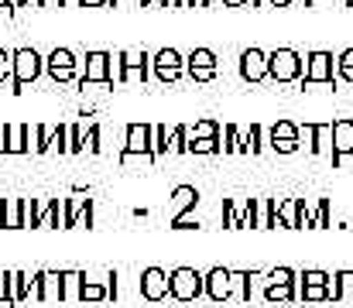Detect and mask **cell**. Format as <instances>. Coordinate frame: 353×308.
Returning a JSON list of instances; mask_svg holds the SVG:
<instances>
[{
    "label": "cell",
    "instance_id": "obj_28",
    "mask_svg": "<svg viewBox=\"0 0 353 308\" xmlns=\"http://www.w3.org/2000/svg\"><path fill=\"white\" fill-rule=\"evenodd\" d=\"M299 134H302L299 123H292V120H278V123L268 130V144H271V141H299Z\"/></svg>",
    "mask_w": 353,
    "mask_h": 308
},
{
    "label": "cell",
    "instance_id": "obj_43",
    "mask_svg": "<svg viewBox=\"0 0 353 308\" xmlns=\"http://www.w3.org/2000/svg\"><path fill=\"white\" fill-rule=\"evenodd\" d=\"M154 154H168V127L165 123H154Z\"/></svg>",
    "mask_w": 353,
    "mask_h": 308
},
{
    "label": "cell",
    "instance_id": "obj_30",
    "mask_svg": "<svg viewBox=\"0 0 353 308\" xmlns=\"http://www.w3.org/2000/svg\"><path fill=\"white\" fill-rule=\"evenodd\" d=\"M168 154H189V127H175L168 137Z\"/></svg>",
    "mask_w": 353,
    "mask_h": 308
},
{
    "label": "cell",
    "instance_id": "obj_38",
    "mask_svg": "<svg viewBox=\"0 0 353 308\" xmlns=\"http://www.w3.org/2000/svg\"><path fill=\"white\" fill-rule=\"evenodd\" d=\"M0 302L14 308V271H0Z\"/></svg>",
    "mask_w": 353,
    "mask_h": 308
},
{
    "label": "cell",
    "instance_id": "obj_31",
    "mask_svg": "<svg viewBox=\"0 0 353 308\" xmlns=\"http://www.w3.org/2000/svg\"><path fill=\"white\" fill-rule=\"evenodd\" d=\"M203 137H220V123L216 120H199L196 127H189V141H203Z\"/></svg>",
    "mask_w": 353,
    "mask_h": 308
},
{
    "label": "cell",
    "instance_id": "obj_17",
    "mask_svg": "<svg viewBox=\"0 0 353 308\" xmlns=\"http://www.w3.org/2000/svg\"><path fill=\"white\" fill-rule=\"evenodd\" d=\"M141 298H144V302H161V298H168V274H165L161 267L141 271Z\"/></svg>",
    "mask_w": 353,
    "mask_h": 308
},
{
    "label": "cell",
    "instance_id": "obj_20",
    "mask_svg": "<svg viewBox=\"0 0 353 308\" xmlns=\"http://www.w3.org/2000/svg\"><path fill=\"white\" fill-rule=\"evenodd\" d=\"M196 203H199V192H196L192 185H179V189L172 192V212H168V219H172V223L185 219V212L196 209Z\"/></svg>",
    "mask_w": 353,
    "mask_h": 308
},
{
    "label": "cell",
    "instance_id": "obj_44",
    "mask_svg": "<svg viewBox=\"0 0 353 308\" xmlns=\"http://www.w3.org/2000/svg\"><path fill=\"white\" fill-rule=\"evenodd\" d=\"M333 281V274H326V271H302L299 274V285H330Z\"/></svg>",
    "mask_w": 353,
    "mask_h": 308
},
{
    "label": "cell",
    "instance_id": "obj_18",
    "mask_svg": "<svg viewBox=\"0 0 353 308\" xmlns=\"http://www.w3.org/2000/svg\"><path fill=\"white\" fill-rule=\"evenodd\" d=\"M302 130L309 134V151L316 158H333V144H326V137H333V123H302Z\"/></svg>",
    "mask_w": 353,
    "mask_h": 308
},
{
    "label": "cell",
    "instance_id": "obj_42",
    "mask_svg": "<svg viewBox=\"0 0 353 308\" xmlns=\"http://www.w3.org/2000/svg\"><path fill=\"white\" fill-rule=\"evenodd\" d=\"M83 127L79 123H69V154H83Z\"/></svg>",
    "mask_w": 353,
    "mask_h": 308
},
{
    "label": "cell",
    "instance_id": "obj_10",
    "mask_svg": "<svg viewBox=\"0 0 353 308\" xmlns=\"http://www.w3.org/2000/svg\"><path fill=\"white\" fill-rule=\"evenodd\" d=\"M31 298L34 302H65V271H38Z\"/></svg>",
    "mask_w": 353,
    "mask_h": 308
},
{
    "label": "cell",
    "instance_id": "obj_53",
    "mask_svg": "<svg viewBox=\"0 0 353 308\" xmlns=\"http://www.w3.org/2000/svg\"><path fill=\"white\" fill-rule=\"evenodd\" d=\"M38 7H62V0H34Z\"/></svg>",
    "mask_w": 353,
    "mask_h": 308
},
{
    "label": "cell",
    "instance_id": "obj_19",
    "mask_svg": "<svg viewBox=\"0 0 353 308\" xmlns=\"http://www.w3.org/2000/svg\"><path fill=\"white\" fill-rule=\"evenodd\" d=\"M305 199H285V203H278V219H281V226L285 229H302L305 226Z\"/></svg>",
    "mask_w": 353,
    "mask_h": 308
},
{
    "label": "cell",
    "instance_id": "obj_29",
    "mask_svg": "<svg viewBox=\"0 0 353 308\" xmlns=\"http://www.w3.org/2000/svg\"><path fill=\"white\" fill-rule=\"evenodd\" d=\"M31 288H34V278L24 274V271H14V308L21 305L24 298H31Z\"/></svg>",
    "mask_w": 353,
    "mask_h": 308
},
{
    "label": "cell",
    "instance_id": "obj_21",
    "mask_svg": "<svg viewBox=\"0 0 353 308\" xmlns=\"http://www.w3.org/2000/svg\"><path fill=\"white\" fill-rule=\"evenodd\" d=\"M326 291H330V302H353V271H336Z\"/></svg>",
    "mask_w": 353,
    "mask_h": 308
},
{
    "label": "cell",
    "instance_id": "obj_41",
    "mask_svg": "<svg viewBox=\"0 0 353 308\" xmlns=\"http://www.w3.org/2000/svg\"><path fill=\"white\" fill-rule=\"evenodd\" d=\"M3 83H14V52L0 48V86Z\"/></svg>",
    "mask_w": 353,
    "mask_h": 308
},
{
    "label": "cell",
    "instance_id": "obj_36",
    "mask_svg": "<svg viewBox=\"0 0 353 308\" xmlns=\"http://www.w3.org/2000/svg\"><path fill=\"white\" fill-rule=\"evenodd\" d=\"M83 288V271H65V302H79Z\"/></svg>",
    "mask_w": 353,
    "mask_h": 308
},
{
    "label": "cell",
    "instance_id": "obj_16",
    "mask_svg": "<svg viewBox=\"0 0 353 308\" xmlns=\"http://www.w3.org/2000/svg\"><path fill=\"white\" fill-rule=\"evenodd\" d=\"M230 295H234V271L230 267H213L206 274V298L216 302V305H223Z\"/></svg>",
    "mask_w": 353,
    "mask_h": 308
},
{
    "label": "cell",
    "instance_id": "obj_24",
    "mask_svg": "<svg viewBox=\"0 0 353 308\" xmlns=\"http://www.w3.org/2000/svg\"><path fill=\"white\" fill-rule=\"evenodd\" d=\"M278 199H257V229H278Z\"/></svg>",
    "mask_w": 353,
    "mask_h": 308
},
{
    "label": "cell",
    "instance_id": "obj_45",
    "mask_svg": "<svg viewBox=\"0 0 353 308\" xmlns=\"http://www.w3.org/2000/svg\"><path fill=\"white\" fill-rule=\"evenodd\" d=\"M268 147H271L274 154H295V151H299L302 144H299V141H271Z\"/></svg>",
    "mask_w": 353,
    "mask_h": 308
},
{
    "label": "cell",
    "instance_id": "obj_3",
    "mask_svg": "<svg viewBox=\"0 0 353 308\" xmlns=\"http://www.w3.org/2000/svg\"><path fill=\"white\" fill-rule=\"evenodd\" d=\"M168 295L175 302H196L206 295V274H199L196 267H175L168 274Z\"/></svg>",
    "mask_w": 353,
    "mask_h": 308
},
{
    "label": "cell",
    "instance_id": "obj_60",
    "mask_svg": "<svg viewBox=\"0 0 353 308\" xmlns=\"http://www.w3.org/2000/svg\"><path fill=\"white\" fill-rule=\"evenodd\" d=\"M343 3H347V7H353V0H343Z\"/></svg>",
    "mask_w": 353,
    "mask_h": 308
},
{
    "label": "cell",
    "instance_id": "obj_55",
    "mask_svg": "<svg viewBox=\"0 0 353 308\" xmlns=\"http://www.w3.org/2000/svg\"><path fill=\"white\" fill-rule=\"evenodd\" d=\"M227 7H243V3H250V0H223Z\"/></svg>",
    "mask_w": 353,
    "mask_h": 308
},
{
    "label": "cell",
    "instance_id": "obj_11",
    "mask_svg": "<svg viewBox=\"0 0 353 308\" xmlns=\"http://www.w3.org/2000/svg\"><path fill=\"white\" fill-rule=\"evenodd\" d=\"M76 55H72V48H52L48 52V59H45V72H48V79L52 83H72L76 79Z\"/></svg>",
    "mask_w": 353,
    "mask_h": 308
},
{
    "label": "cell",
    "instance_id": "obj_52",
    "mask_svg": "<svg viewBox=\"0 0 353 308\" xmlns=\"http://www.w3.org/2000/svg\"><path fill=\"white\" fill-rule=\"evenodd\" d=\"M0 229H7V199H0Z\"/></svg>",
    "mask_w": 353,
    "mask_h": 308
},
{
    "label": "cell",
    "instance_id": "obj_39",
    "mask_svg": "<svg viewBox=\"0 0 353 308\" xmlns=\"http://www.w3.org/2000/svg\"><path fill=\"white\" fill-rule=\"evenodd\" d=\"M83 151H90V154H103V144H100V123H93V127L83 134Z\"/></svg>",
    "mask_w": 353,
    "mask_h": 308
},
{
    "label": "cell",
    "instance_id": "obj_5",
    "mask_svg": "<svg viewBox=\"0 0 353 308\" xmlns=\"http://www.w3.org/2000/svg\"><path fill=\"white\" fill-rule=\"evenodd\" d=\"M151 76V55L148 52H117L114 55V83L123 86V83H130V79H148Z\"/></svg>",
    "mask_w": 353,
    "mask_h": 308
},
{
    "label": "cell",
    "instance_id": "obj_12",
    "mask_svg": "<svg viewBox=\"0 0 353 308\" xmlns=\"http://www.w3.org/2000/svg\"><path fill=\"white\" fill-rule=\"evenodd\" d=\"M151 72L161 79V83H175L185 76V59L175 52V48H161L151 55Z\"/></svg>",
    "mask_w": 353,
    "mask_h": 308
},
{
    "label": "cell",
    "instance_id": "obj_34",
    "mask_svg": "<svg viewBox=\"0 0 353 308\" xmlns=\"http://www.w3.org/2000/svg\"><path fill=\"white\" fill-rule=\"evenodd\" d=\"M330 285H299V298L302 302H330Z\"/></svg>",
    "mask_w": 353,
    "mask_h": 308
},
{
    "label": "cell",
    "instance_id": "obj_14",
    "mask_svg": "<svg viewBox=\"0 0 353 308\" xmlns=\"http://www.w3.org/2000/svg\"><path fill=\"white\" fill-rule=\"evenodd\" d=\"M330 144H333V165L340 168L353 154V120L350 116L333 120V137H330Z\"/></svg>",
    "mask_w": 353,
    "mask_h": 308
},
{
    "label": "cell",
    "instance_id": "obj_37",
    "mask_svg": "<svg viewBox=\"0 0 353 308\" xmlns=\"http://www.w3.org/2000/svg\"><path fill=\"white\" fill-rule=\"evenodd\" d=\"M336 76H340L343 83H353V48L336 55Z\"/></svg>",
    "mask_w": 353,
    "mask_h": 308
},
{
    "label": "cell",
    "instance_id": "obj_22",
    "mask_svg": "<svg viewBox=\"0 0 353 308\" xmlns=\"http://www.w3.org/2000/svg\"><path fill=\"white\" fill-rule=\"evenodd\" d=\"M31 137H34V127H31V123L10 127V154H31V151H34Z\"/></svg>",
    "mask_w": 353,
    "mask_h": 308
},
{
    "label": "cell",
    "instance_id": "obj_4",
    "mask_svg": "<svg viewBox=\"0 0 353 308\" xmlns=\"http://www.w3.org/2000/svg\"><path fill=\"white\" fill-rule=\"evenodd\" d=\"M336 59L330 55V52H309V59H305V76H302V83H299V90H305V86H333L336 90Z\"/></svg>",
    "mask_w": 353,
    "mask_h": 308
},
{
    "label": "cell",
    "instance_id": "obj_15",
    "mask_svg": "<svg viewBox=\"0 0 353 308\" xmlns=\"http://www.w3.org/2000/svg\"><path fill=\"white\" fill-rule=\"evenodd\" d=\"M236 69H240V76H243L247 83H264V79H268V52H261V48H243Z\"/></svg>",
    "mask_w": 353,
    "mask_h": 308
},
{
    "label": "cell",
    "instance_id": "obj_6",
    "mask_svg": "<svg viewBox=\"0 0 353 308\" xmlns=\"http://www.w3.org/2000/svg\"><path fill=\"white\" fill-rule=\"evenodd\" d=\"M45 72V59L34 48H14V83L10 93H24L28 83H34Z\"/></svg>",
    "mask_w": 353,
    "mask_h": 308
},
{
    "label": "cell",
    "instance_id": "obj_47",
    "mask_svg": "<svg viewBox=\"0 0 353 308\" xmlns=\"http://www.w3.org/2000/svg\"><path fill=\"white\" fill-rule=\"evenodd\" d=\"M0 154H10V123H0Z\"/></svg>",
    "mask_w": 353,
    "mask_h": 308
},
{
    "label": "cell",
    "instance_id": "obj_35",
    "mask_svg": "<svg viewBox=\"0 0 353 308\" xmlns=\"http://www.w3.org/2000/svg\"><path fill=\"white\" fill-rule=\"evenodd\" d=\"M223 141H227V144H223L227 154H240V141H243V134H240L236 123H227V127H223Z\"/></svg>",
    "mask_w": 353,
    "mask_h": 308
},
{
    "label": "cell",
    "instance_id": "obj_46",
    "mask_svg": "<svg viewBox=\"0 0 353 308\" xmlns=\"http://www.w3.org/2000/svg\"><path fill=\"white\" fill-rule=\"evenodd\" d=\"M250 271H234V285H240L243 288V302H250Z\"/></svg>",
    "mask_w": 353,
    "mask_h": 308
},
{
    "label": "cell",
    "instance_id": "obj_48",
    "mask_svg": "<svg viewBox=\"0 0 353 308\" xmlns=\"http://www.w3.org/2000/svg\"><path fill=\"white\" fill-rule=\"evenodd\" d=\"M117 281H120V274L117 271H107V291H110V302H117Z\"/></svg>",
    "mask_w": 353,
    "mask_h": 308
},
{
    "label": "cell",
    "instance_id": "obj_13",
    "mask_svg": "<svg viewBox=\"0 0 353 308\" xmlns=\"http://www.w3.org/2000/svg\"><path fill=\"white\" fill-rule=\"evenodd\" d=\"M216 69H220V62H216V52H210V48H192L189 59H185V72H189L196 83L216 79Z\"/></svg>",
    "mask_w": 353,
    "mask_h": 308
},
{
    "label": "cell",
    "instance_id": "obj_27",
    "mask_svg": "<svg viewBox=\"0 0 353 308\" xmlns=\"http://www.w3.org/2000/svg\"><path fill=\"white\" fill-rule=\"evenodd\" d=\"M28 199H7V229H28Z\"/></svg>",
    "mask_w": 353,
    "mask_h": 308
},
{
    "label": "cell",
    "instance_id": "obj_1",
    "mask_svg": "<svg viewBox=\"0 0 353 308\" xmlns=\"http://www.w3.org/2000/svg\"><path fill=\"white\" fill-rule=\"evenodd\" d=\"M130 158H144L148 165L158 161V154H154V127H151V123H130V127H127V141H123V151H120V165H127Z\"/></svg>",
    "mask_w": 353,
    "mask_h": 308
},
{
    "label": "cell",
    "instance_id": "obj_40",
    "mask_svg": "<svg viewBox=\"0 0 353 308\" xmlns=\"http://www.w3.org/2000/svg\"><path fill=\"white\" fill-rule=\"evenodd\" d=\"M52 151L69 154V123H59V127H55V134H52Z\"/></svg>",
    "mask_w": 353,
    "mask_h": 308
},
{
    "label": "cell",
    "instance_id": "obj_56",
    "mask_svg": "<svg viewBox=\"0 0 353 308\" xmlns=\"http://www.w3.org/2000/svg\"><path fill=\"white\" fill-rule=\"evenodd\" d=\"M28 3H31V0H14V14H17L21 7H28Z\"/></svg>",
    "mask_w": 353,
    "mask_h": 308
},
{
    "label": "cell",
    "instance_id": "obj_58",
    "mask_svg": "<svg viewBox=\"0 0 353 308\" xmlns=\"http://www.w3.org/2000/svg\"><path fill=\"white\" fill-rule=\"evenodd\" d=\"M62 7H79V0H62Z\"/></svg>",
    "mask_w": 353,
    "mask_h": 308
},
{
    "label": "cell",
    "instance_id": "obj_49",
    "mask_svg": "<svg viewBox=\"0 0 353 308\" xmlns=\"http://www.w3.org/2000/svg\"><path fill=\"white\" fill-rule=\"evenodd\" d=\"M172 229H199V223L196 219H179V223H172Z\"/></svg>",
    "mask_w": 353,
    "mask_h": 308
},
{
    "label": "cell",
    "instance_id": "obj_59",
    "mask_svg": "<svg viewBox=\"0 0 353 308\" xmlns=\"http://www.w3.org/2000/svg\"><path fill=\"white\" fill-rule=\"evenodd\" d=\"M261 3H268V0H250V7H261Z\"/></svg>",
    "mask_w": 353,
    "mask_h": 308
},
{
    "label": "cell",
    "instance_id": "obj_9",
    "mask_svg": "<svg viewBox=\"0 0 353 308\" xmlns=\"http://www.w3.org/2000/svg\"><path fill=\"white\" fill-rule=\"evenodd\" d=\"M223 226L227 229H257V199H227Z\"/></svg>",
    "mask_w": 353,
    "mask_h": 308
},
{
    "label": "cell",
    "instance_id": "obj_32",
    "mask_svg": "<svg viewBox=\"0 0 353 308\" xmlns=\"http://www.w3.org/2000/svg\"><path fill=\"white\" fill-rule=\"evenodd\" d=\"M52 134H55V127H45V123L34 127V154H48L52 151Z\"/></svg>",
    "mask_w": 353,
    "mask_h": 308
},
{
    "label": "cell",
    "instance_id": "obj_26",
    "mask_svg": "<svg viewBox=\"0 0 353 308\" xmlns=\"http://www.w3.org/2000/svg\"><path fill=\"white\" fill-rule=\"evenodd\" d=\"M261 151H264V127L261 123H250V130L240 141V154H261Z\"/></svg>",
    "mask_w": 353,
    "mask_h": 308
},
{
    "label": "cell",
    "instance_id": "obj_7",
    "mask_svg": "<svg viewBox=\"0 0 353 308\" xmlns=\"http://www.w3.org/2000/svg\"><path fill=\"white\" fill-rule=\"evenodd\" d=\"M114 86V55L110 52H86V72L79 76V90L86 86Z\"/></svg>",
    "mask_w": 353,
    "mask_h": 308
},
{
    "label": "cell",
    "instance_id": "obj_51",
    "mask_svg": "<svg viewBox=\"0 0 353 308\" xmlns=\"http://www.w3.org/2000/svg\"><path fill=\"white\" fill-rule=\"evenodd\" d=\"M79 7H110V0H79Z\"/></svg>",
    "mask_w": 353,
    "mask_h": 308
},
{
    "label": "cell",
    "instance_id": "obj_54",
    "mask_svg": "<svg viewBox=\"0 0 353 308\" xmlns=\"http://www.w3.org/2000/svg\"><path fill=\"white\" fill-rule=\"evenodd\" d=\"M295 0H268V7H292Z\"/></svg>",
    "mask_w": 353,
    "mask_h": 308
},
{
    "label": "cell",
    "instance_id": "obj_50",
    "mask_svg": "<svg viewBox=\"0 0 353 308\" xmlns=\"http://www.w3.org/2000/svg\"><path fill=\"white\" fill-rule=\"evenodd\" d=\"M141 7H172V0H137Z\"/></svg>",
    "mask_w": 353,
    "mask_h": 308
},
{
    "label": "cell",
    "instance_id": "obj_2",
    "mask_svg": "<svg viewBox=\"0 0 353 308\" xmlns=\"http://www.w3.org/2000/svg\"><path fill=\"white\" fill-rule=\"evenodd\" d=\"M305 76V62L295 48H278L268 55V79L274 83H302Z\"/></svg>",
    "mask_w": 353,
    "mask_h": 308
},
{
    "label": "cell",
    "instance_id": "obj_57",
    "mask_svg": "<svg viewBox=\"0 0 353 308\" xmlns=\"http://www.w3.org/2000/svg\"><path fill=\"white\" fill-rule=\"evenodd\" d=\"M0 7H7V10L14 14V0H0Z\"/></svg>",
    "mask_w": 353,
    "mask_h": 308
},
{
    "label": "cell",
    "instance_id": "obj_33",
    "mask_svg": "<svg viewBox=\"0 0 353 308\" xmlns=\"http://www.w3.org/2000/svg\"><path fill=\"white\" fill-rule=\"evenodd\" d=\"M223 144L220 137H203V141H189V154H220Z\"/></svg>",
    "mask_w": 353,
    "mask_h": 308
},
{
    "label": "cell",
    "instance_id": "obj_23",
    "mask_svg": "<svg viewBox=\"0 0 353 308\" xmlns=\"http://www.w3.org/2000/svg\"><path fill=\"white\" fill-rule=\"evenodd\" d=\"M79 302H110V291H107V274L103 281H93L86 271H83V288H79Z\"/></svg>",
    "mask_w": 353,
    "mask_h": 308
},
{
    "label": "cell",
    "instance_id": "obj_8",
    "mask_svg": "<svg viewBox=\"0 0 353 308\" xmlns=\"http://www.w3.org/2000/svg\"><path fill=\"white\" fill-rule=\"evenodd\" d=\"M295 285H299V274H295L292 267H274V271H268L264 298H268V302H295V298H299Z\"/></svg>",
    "mask_w": 353,
    "mask_h": 308
},
{
    "label": "cell",
    "instance_id": "obj_25",
    "mask_svg": "<svg viewBox=\"0 0 353 308\" xmlns=\"http://www.w3.org/2000/svg\"><path fill=\"white\" fill-rule=\"evenodd\" d=\"M86 205H90V196H86L83 189H76V192H72V199L65 203V229H72V226H79V219H83V212H86Z\"/></svg>",
    "mask_w": 353,
    "mask_h": 308
}]
</instances>
